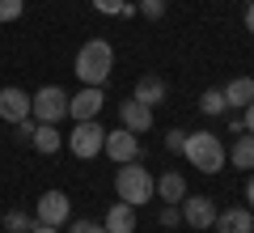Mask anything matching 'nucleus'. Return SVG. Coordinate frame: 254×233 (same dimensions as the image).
Here are the masks:
<instances>
[{
	"instance_id": "f257e3e1",
	"label": "nucleus",
	"mask_w": 254,
	"mask_h": 233,
	"mask_svg": "<svg viewBox=\"0 0 254 233\" xmlns=\"http://www.w3.org/2000/svg\"><path fill=\"white\" fill-rule=\"evenodd\" d=\"M110 68H115V47L106 38H85L76 47V77L85 85H106L110 81Z\"/></svg>"
},
{
	"instance_id": "f03ea898",
	"label": "nucleus",
	"mask_w": 254,
	"mask_h": 233,
	"mask_svg": "<svg viewBox=\"0 0 254 233\" xmlns=\"http://www.w3.org/2000/svg\"><path fill=\"white\" fill-rule=\"evenodd\" d=\"M182 157H187L199 174H220L229 165V149L220 144V136H212V132H187Z\"/></svg>"
},
{
	"instance_id": "7ed1b4c3",
	"label": "nucleus",
	"mask_w": 254,
	"mask_h": 233,
	"mask_svg": "<svg viewBox=\"0 0 254 233\" xmlns=\"http://www.w3.org/2000/svg\"><path fill=\"white\" fill-rule=\"evenodd\" d=\"M115 195L123 199V204L140 208V204H148V199L157 195V178L140 161H127V165H119V174H115Z\"/></svg>"
},
{
	"instance_id": "20e7f679",
	"label": "nucleus",
	"mask_w": 254,
	"mask_h": 233,
	"mask_svg": "<svg viewBox=\"0 0 254 233\" xmlns=\"http://www.w3.org/2000/svg\"><path fill=\"white\" fill-rule=\"evenodd\" d=\"M64 115H68V89L43 85L38 93H30V119L34 123H60Z\"/></svg>"
},
{
	"instance_id": "39448f33",
	"label": "nucleus",
	"mask_w": 254,
	"mask_h": 233,
	"mask_svg": "<svg viewBox=\"0 0 254 233\" xmlns=\"http://www.w3.org/2000/svg\"><path fill=\"white\" fill-rule=\"evenodd\" d=\"M64 144H68L72 157L89 161V157H98V153H102V144H106V127H102L98 119H81V123L72 127V136H64Z\"/></svg>"
},
{
	"instance_id": "423d86ee",
	"label": "nucleus",
	"mask_w": 254,
	"mask_h": 233,
	"mask_svg": "<svg viewBox=\"0 0 254 233\" xmlns=\"http://www.w3.org/2000/svg\"><path fill=\"white\" fill-rule=\"evenodd\" d=\"M102 153H106L110 161H119V165L140 161V136H136V132H127V127H115V132H106Z\"/></svg>"
},
{
	"instance_id": "0eeeda50",
	"label": "nucleus",
	"mask_w": 254,
	"mask_h": 233,
	"mask_svg": "<svg viewBox=\"0 0 254 233\" xmlns=\"http://www.w3.org/2000/svg\"><path fill=\"white\" fill-rule=\"evenodd\" d=\"M102 106H106V93H102V85H85V89L68 93V115L81 123V119H98Z\"/></svg>"
},
{
	"instance_id": "6e6552de",
	"label": "nucleus",
	"mask_w": 254,
	"mask_h": 233,
	"mask_svg": "<svg viewBox=\"0 0 254 233\" xmlns=\"http://www.w3.org/2000/svg\"><path fill=\"white\" fill-rule=\"evenodd\" d=\"M68 216H72V208H68V195L64 191H43L38 195V208H34V221L38 225H68Z\"/></svg>"
},
{
	"instance_id": "1a4fd4ad",
	"label": "nucleus",
	"mask_w": 254,
	"mask_h": 233,
	"mask_svg": "<svg viewBox=\"0 0 254 233\" xmlns=\"http://www.w3.org/2000/svg\"><path fill=\"white\" fill-rule=\"evenodd\" d=\"M178 208H182V225H190V229H212L216 225V204L208 195H187Z\"/></svg>"
},
{
	"instance_id": "9d476101",
	"label": "nucleus",
	"mask_w": 254,
	"mask_h": 233,
	"mask_svg": "<svg viewBox=\"0 0 254 233\" xmlns=\"http://www.w3.org/2000/svg\"><path fill=\"white\" fill-rule=\"evenodd\" d=\"M119 127H127V132L144 136L148 127H153V106H144V102H136V98L119 102Z\"/></svg>"
},
{
	"instance_id": "9b49d317",
	"label": "nucleus",
	"mask_w": 254,
	"mask_h": 233,
	"mask_svg": "<svg viewBox=\"0 0 254 233\" xmlns=\"http://www.w3.org/2000/svg\"><path fill=\"white\" fill-rule=\"evenodd\" d=\"M30 115V93L17 89V85H4L0 89V119L4 123H17V119Z\"/></svg>"
},
{
	"instance_id": "f8f14e48",
	"label": "nucleus",
	"mask_w": 254,
	"mask_h": 233,
	"mask_svg": "<svg viewBox=\"0 0 254 233\" xmlns=\"http://www.w3.org/2000/svg\"><path fill=\"white\" fill-rule=\"evenodd\" d=\"M250 229H254V212L246 204L216 212V233H250Z\"/></svg>"
},
{
	"instance_id": "ddd939ff",
	"label": "nucleus",
	"mask_w": 254,
	"mask_h": 233,
	"mask_svg": "<svg viewBox=\"0 0 254 233\" xmlns=\"http://www.w3.org/2000/svg\"><path fill=\"white\" fill-rule=\"evenodd\" d=\"M131 98H136V102H144V106H161V102L170 98V85H165L161 77H153V72H148V77H140V81H136Z\"/></svg>"
},
{
	"instance_id": "4468645a",
	"label": "nucleus",
	"mask_w": 254,
	"mask_h": 233,
	"mask_svg": "<svg viewBox=\"0 0 254 233\" xmlns=\"http://www.w3.org/2000/svg\"><path fill=\"white\" fill-rule=\"evenodd\" d=\"M102 225H106V233H136V208L119 199V204L106 208V221Z\"/></svg>"
},
{
	"instance_id": "2eb2a0df",
	"label": "nucleus",
	"mask_w": 254,
	"mask_h": 233,
	"mask_svg": "<svg viewBox=\"0 0 254 233\" xmlns=\"http://www.w3.org/2000/svg\"><path fill=\"white\" fill-rule=\"evenodd\" d=\"M220 93H225V106L229 110H246L254 102V81H250V77H233Z\"/></svg>"
},
{
	"instance_id": "dca6fc26",
	"label": "nucleus",
	"mask_w": 254,
	"mask_h": 233,
	"mask_svg": "<svg viewBox=\"0 0 254 233\" xmlns=\"http://www.w3.org/2000/svg\"><path fill=\"white\" fill-rule=\"evenodd\" d=\"M229 165L233 170H254V132H237L233 149H229Z\"/></svg>"
},
{
	"instance_id": "f3484780",
	"label": "nucleus",
	"mask_w": 254,
	"mask_h": 233,
	"mask_svg": "<svg viewBox=\"0 0 254 233\" xmlns=\"http://www.w3.org/2000/svg\"><path fill=\"white\" fill-rule=\"evenodd\" d=\"M157 195H161L165 204H182V199H187V178H182L178 170H165L161 178H157Z\"/></svg>"
},
{
	"instance_id": "a211bd4d",
	"label": "nucleus",
	"mask_w": 254,
	"mask_h": 233,
	"mask_svg": "<svg viewBox=\"0 0 254 233\" xmlns=\"http://www.w3.org/2000/svg\"><path fill=\"white\" fill-rule=\"evenodd\" d=\"M30 144H34L43 157H51V153L64 149V136H60V127H55V123H38V127H34V140H30Z\"/></svg>"
},
{
	"instance_id": "6ab92c4d",
	"label": "nucleus",
	"mask_w": 254,
	"mask_h": 233,
	"mask_svg": "<svg viewBox=\"0 0 254 233\" xmlns=\"http://www.w3.org/2000/svg\"><path fill=\"white\" fill-rule=\"evenodd\" d=\"M199 110H203V115H212V119H216V115H225V93H220V89H203L199 93Z\"/></svg>"
},
{
	"instance_id": "aec40b11",
	"label": "nucleus",
	"mask_w": 254,
	"mask_h": 233,
	"mask_svg": "<svg viewBox=\"0 0 254 233\" xmlns=\"http://www.w3.org/2000/svg\"><path fill=\"white\" fill-rule=\"evenodd\" d=\"M0 225H4V229H9V233H30V229H34V216H30V212H9V216H0Z\"/></svg>"
},
{
	"instance_id": "412c9836",
	"label": "nucleus",
	"mask_w": 254,
	"mask_h": 233,
	"mask_svg": "<svg viewBox=\"0 0 254 233\" xmlns=\"http://www.w3.org/2000/svg\"><path fill=\"white\" fill-rule=\"evenodd\" d=\"M34 127H38V123H34L30 115L17 119V123H13V140H17V144H30V140H34Z\"/></svg>"
},
{
	"instance_id": "4be33fe9",
	"label": "nucleus",
	"mask_w": 254,
	"mask_h": 233,
	"mask_svg": "<svg viewBox=\"0 0 254 233\" xmlns=\"http://www.w3.org/2000/svg\"><path fill=\"white\" fill-rule=\"evenodd\" d=\"M136 13H144L148 21H161V17H165V0H140Z\"/></svg>"
},
{
	"instance_id": "5701e85b",
	"label": "nucleus",
	"mask_w": 254,
	"mask_h": 233,
	"mask_svg": "<svg viewBox=\"0 0 254 233\" xmlns=\"http://www.w3.org/2000/svg\"><path fill=\"white\" fill-rule=\"evenodd\" d=\"M21 9H26V0H0V21H17Z\"/></svg>"
},
{
	"instance_id": "b1692460",
	"label": "nucleus",
	"mask_w": 254,
	"mask_h": 233,
	"mask_svg": "<svg viewBox=\"0 0 254 233\" xmlns=\"http://www.w3.org/2000/svg\"><path fill=\"white\" fill-rule=\"evenodd\" d=\"M182 144H187V132H182V127H170V132H165V149L182 153Z\"/></svg>"
},
{
	"instance_id": "393cba45",
	"label": "nucleus",
	"mask_w": 254,
	"mask_h": 233,
	"mask_svg": "<svg viewBox=\"0 0 254 233\" xmlns=\"http://www.w3.org/2000/svg\"><path fill=\"white\" fill-rule=\"evenodd\" d=\"M157 221H161L165 229H174V225L182 221V208H178V204H165V208H161V216H157Z\"/></svg>"
},
{
	"instance_id": "a878e982",
	"label": "nucleus",
	"mask_w": 254,
	"mask_h": 233,
	"mask_svg": "<svg viewBox=\"0 0 254 233\" xmlns=\"http://www.w3.org/2000/svg\"><path fill=\"white\" fill-rule=\"evenodd\" d=\"M68 233H106V225H98V221H72Z\"/></svg>"
},
{
	"instance_id": "bb28decb",
	"label": "nucleus",
	"mask_w": 254,
	"mask_h": 233,
	"mask_svg": "<svg viewBox=\"0 0 254 233\" xmlns=\"http://www.w3.org/2000/svg\"><path fill=\"white\" fill-rule=\"evenodd\" d=\"M93 9H98V13H123L127 0H93Z\"/></svg>"
},
{
	"instance_id": "cd10ccee",
	"label": "nucleus",
	"mask_w": 254,
	"mask_h": 233,
	"mask_svg": "<svg viewBox=\"0 0 254 233\" xmlns=\"http://www.w3.org/2000/svg\"><path fill=\"white\" fill-rule=\"evenodd\" d=\"M246 208H250V212H254V174H250V178H246Z\"/></svg>"
},
{
	"instance_id": "c85d7f7f",
	"label": "nucleus",
	"mask_w": 254,
	"mask_h": 233,
	"mask_svg": "<svg viewBox=\"0 0 254 233\" xmlns=\"http://www.w3.org/2000/svg\"><path fill=\"white\" fill-rule=\"evenodd\" d=\"M242 127H246V132H254V102L246 106V115H242Z\"/></svg>"
},
{
	"instance_id": "c756f323",
	"label": "nucleus",
	"mask_w": 254,
	"mask_h": 233,
	"mask_svg": "<svg viewBox=\"0 0 254 233\" xmlns=\"http://www.w3.org/2000/svg\"><path fill=\"white\" fill-rule=\"evenodd\" d=\"M246 30L254 34V4H246Z\"/></svg>"
},
{
	"instance_id": "7c9ffc66",
	"label": "nucleus",
	"mask_w": 254,
	"mask_h": 233,
	"mask_svg": "<svg viewBox=\"0 0 254 233\" xmlns=\"http://www.w3.org/2000/svg\"><path fill=\"white\" fill-rule=\"evenodd\" d=\"M30 233H60V229H55V225H34Z\"/></svg>"
},
{
	"instance_id": "2f4dec72",
	"label": "nucleus",
	"mask_w": 254,
	"mask_h": 233,
	"mask_svg": "<svg viewBox=\"0 0 254 233\" xmlns=\"http://www.w3.org/2000/svg\"><path fill=\"white\" fill-rule=\"evenodd\" d=\"M246 4H254V0H246Z\"/></svg>"
},
{
	"instance_id": "473e14b6",
	"label": "nucleus",
	"mask_w": 254,
	"mask_h": 233,
	"mask_svg": "<svg viewBox=\"0 0 254 233\" xmlns=\"http://www.w3.org/2000/svg\"><path fill=\"white\" fill-rule=\"evenodd\" d=\"M250 233H254V229H250Z\"/></svg>"
}]
</instances>
